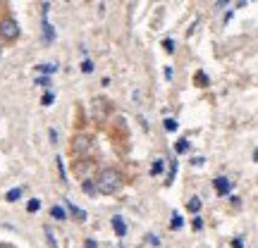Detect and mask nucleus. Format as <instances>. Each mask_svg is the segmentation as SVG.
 <instances>
[{
	"label": "nucleus",
	"instance_id": "nucleus-1",
	"mask_svg": "<svg viewBox=\"0 0 258 248\" xmlns=\"http://www.w3.org/2000/svg\"><path fill=\"white\" fill-rule=\"evenodd\" d=\"M120 186H122V174L117 169H112V167H105L96 179V191L103 193V196H112Z\"/></svg>",
	"mask_w": 258,
	"mask_h": 248
},
{
	"label": "nucleus",
	"instance_id": "nucleus-2",
	"mask_svg": "<svg viewBox=\"0 0 258 248\" xmlns=\"http://www.w3.org/2000/svg\"><path fill=\"white\" fill-rule=\"evenodd\" d=\"M0 36H2L5 41H14V39L19 36V24H17V19L5 17V19L0 22Z\"/></svg>",
	"mask_w": 258,
	"mask_h": 248
},
{
	"label": "nucleus",
	"instance_id": "nucleus-3",
	"mask_svg": "<svg viewBox=\"0 0 258 248\" xmlns=\"http://www.w3.org/2000/svg\"><path fill=\"white\" fill-rule=\"evenodd\" d=\"M110 103L105 100V98H94V117L96 120H105L108 117V108Z\"/></svg>",
	"mask_w": 258,
	"mask_h": 248
},
{
	"label": "nucleus",
	"instance_id": "nucleus-4",
	"mask_svg": "<svg viewBox=\"0 0 258 248\" xmlns=\"http://www.w3.org/2000/svg\"><path fill=\"white\" fill-rule=\"evenodd\" d=\"M213 186H215L217 196H227V193L232 191V181L227 179V177H217V179L213 181Z\"/></svg>",
	"mask_w": 258,
	"mask_h": 248
},
{
	"label": "nucleus",
	"instance_id": "nucleus-5",
	"mask_svg": "<svg viewBox=\"0 0 258 248\" xmlns=\"http://www.w3.org/2000/svg\"><path fill=\"white\" fill-rule=\"evenodd\" d=\"M112 229H115V234H117V236L127 234V224H124L122 217H112Z\"/></svg>",
	"mask_w": 258,
	"mask_h": 248
},
{
	"label": "nucleus",
	"instance_id": "nucleus-6",
	"mask_svg": "<svg viewBox=\"0 0 258 248\" xmlns=\"http://www.w3.org/2000/svg\"><path fill=\"white\" fill-rule=\"evenodd\" d=\"M89 143H91V138L89 136H79V138H74V146H72V148H74L77 153H82V151L89 148Z\"/></svg>",
	"mask_w": 258,
	"mask_h": 248
},
{
	"label": "nucleus",
	"instance_id": "nucleus-7",
	"mask_svg": "<svg viewBox=\"0 0 258 248\" xmlns=\"http://www.w3.org/2000/svg\"><path fill=\"white\" fill-rule=\"evenodd\" d=\"M67 207H69V212H72V215H74V217H77V220H79V222H84V220H86V212H84L82 207H77V206H74V203H69V201H67Z\"/></svg>",
	"mask_w": 258,
	"mask_h": 248
},
{
	"label": "nucleus",
	"instance_id": "nucleus-8",
	"mask_svg": "<svg viewBox=\"0 0 258 248\" xmlns=\"http://www.w3.org/2000/svg\"><path fill=\"white\" fill-rule=\"evenodd\" d=\"M22 198V189L17 186V189H10V191L5 193V201H10V203H14V201H19Z\"/></svg>",
	"mask_w": 258,
	"mask_h": 248
},
{
	"label": "nucleus",
	"instance_id": "nucleus-9",
	"mask_svg": "<svg viewBox=\"0 0 258 248\" xmlns=\"http://www.w3.org/2000/svg\"><path fill=\"white\" fill-rule=\"evenodd\" d=\"M51 215H53L55 220H65V210H62L60 206H53V207H51Z\"/></svg>",
	"mask_w": 258,
	"mask_h": 248
},
{
	"label": "nucleus",
	"instance_id": "nucleus-10",
	"mask_svg": "<svg viewBox=\"0 0 258 248\" xmlns=\"http://www.w3.org/2000/svg\"><path fill=\"white\" fill-rule=\"evenodd\" d=\"M39 72H43V74H53V72H57V65H39Z\"/></svg>",
	"mask_w": 258,
	"mask_h": 248
},
{
	"label": "nucleus",
	"instance_id": "nucleus-11",
	"mask_svg": "<svg viewBox=\"0 0 258 248\" xmlns=\"http://www.w3.org/2000/svg\"><path fill=\"white\" fill-rule=\"evenodd\" d=\"M187 148H189V141L187 138H179L177 141V153H187Z\"/></svg>",
	"mask_w": 258,
	"mask_h": 248
},
{
	"label": "nucleus",
	"instance_id": "nucleus-12",
	"mask_svg": "<svg viewBox=\"0 0 258 248\" xmlns=\"http://www.w3.org/2000/svg\"><path fill=\"white\" fill-rule=\"evenodd\" d=\"M39 207H41V201H39V198H34V201H29V203H27L29 212H34V210H39Z\"/></svg>",
	"mask_w": 258,
	"mask_h": 248
},
{
	"label": "nucleus",
	"instance_id": "nucleus-13",
	"mask_svg": "<svg viewBox=\"0 0 258 248\" xmlns=\"http://www.w3.org/2000/svg\"><path fill=\"white\" fill-rule=\"evenodd\" d=\"M189 210H191V212H199V210H201V201H199V198H191V201H189Z\"/></svg>",
	"mask_w": 258,
	"mask_h": 248
},
{
	"label": "nucleus",
	"instance_id": "nucleus-14",
	"mask_svg": "<svg viewBox=\"0 0 258 248\" xmlns=\"http://www.w3.org/2000/svg\"><path fill=\"white\" fill-rule=\"evenodd\" d=\"M160 172H163V160H155L151 167V174H160Z\"/></svg>",
	"mask_w": 258,
	"mask_h": 248
},
{
	"label": "nucleus",
	"instance_id": "nucleus-15",
	"mask_svg": "<svg viewBox=\"0 0 258 248\" xmlns=\"http://www.w3.org/2000/svg\"><path fill=\"white\" fill-rule=\"evenodd\" d=\"M163 126L167 129V131H177V122H175V120H165Z\"/></svg>",
	"mask_w": 258,
	"mask_h": 248
},
{
	"label": "nucleus",
	"instance_id": "nucleus-16",
	"mask_svg": "<svg viewBox=\"0 0 258 248\" xmlns=\"http://www.w3.org/2000/svg\"><path fill=\"white\" fill-rule=\"evenodd\" d=\"M82 72H86V74H91V72H94V62H91V60H84Z\"/></svg>",
	"mask_w": 258,
	"mask_h": 248
},
{
	"label": "nucleus",
	"instance_id": "nucleus-17",
	"mask_svg": "<svg viewBox=\"0 0 258 248\" xmlns=\"http://www.w3.org/2000/svg\"><path fill=\"white\" fill-rule=\"evenodd\" d=\"M53 100H55V96H53V93H51V91H48V93H46V96L41 98V103H43V105H51Z\"/></svg>",
	"mask_w": 258,
	"mask_h": 248
},
{
	"label": "nucleus",
	"instance_id": "nucleus-18",
	"mask_svg": "<svg viewBox=\"0 0 258 248\" xmlns=\"http://www.w3.org/2000/svg\"><path fill=\"white\" fill-rule=\"evenodd\" d=\"M179 227H182V217H179V215H172V229H179Z\"/></svg>",
	"mask_w": 258,
	"mask_h": 248
},
{
	"label": "nucleus",
	"instance_id": "nucleus-19",
	"mask_svg": "<svg viewBox=\"0 0 258 248\" xmlns=\"http://www.w3.org/2000/svg\"><path fill=\"white\" fill-rule=\"evenodd\" d=\"M163 48L167 50V53H172V50H175V41H170V39H167V41H163Z\"/></svg>",
	"mask_w": 258,
	"mask_h": 248
},
{
	"label": "nucleus",
	"instance_id": "nucleus-20",
	"mask_svg": "<svg viewBox=\"0 0 258 248\" xmlns=\"http://www.w3.org/2000/svg\"><path fill=\"white\" fill-rule=\"evenodd\" d=\"M232 248H244V241H242V239H234V241H232Z\"/></svg>",
	"mask_w": 258,
	"mask_h": 248
},
{
	"label": "nucleus",
	"instance_id": "nucleus-21",
	"mask_svg": "<svg viewBox=\"0 0 258 248\" xmlns=\"http://www.w3.org/2000/svg\"><path fill=\"white\" fill-rule=\"evenodd\" d=\"M196 82H199V83H208V82H206V74H204V72H199V74H196Z\"/></svg>",
	"mask_w": 258,
	"mask_h": 248
},
{
	"label": "nucleus",
	"instance_id": "nucleus-22",
	"mask_svg": "<svg viewBox=\"0 0 258 248\" xmlns=\"http://www.w3.org/2000/svg\"><path fill=\"white\" fill-rule=\"evenodd\" d=\"M84 191H86V193H94V191H96V186H91V184L86 181V184H84Z\"/></svg>",
	"mask_w": 258,
	"mask_h": 248
},
{
	"label": "nucleus",
	"instance_id": "nucleus-23",
	"mask_svg": "<svg viewBox=\"0 0 258 248\" xmlns=\"http://www.w3.org/2000/svg\"><path fill=\"white\" fill-rule=\"evenodd\" d=\"M36 83H41V86H48V79H46V77H39V79H36Z\"/></svg>",
	"mask_w": 258,
	"mask_h": 248
},
{
	"label": "nucleus",
	"instance_id": "nucleus-24",
	"mask_svg": "<svg viewBox=\"0 0 258 248\" xmlns=\"http://www.w3.org/2000/svg\"><path fill=\"white\" fill-rule=\"evenodd\" d=\"M86 248H98V244H96V241H91V239H89V241H86Z\"/></svg>",
	"mask_w": 258,
	"mask_h": 248
}]
</instances>
